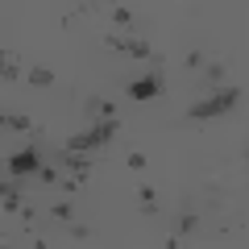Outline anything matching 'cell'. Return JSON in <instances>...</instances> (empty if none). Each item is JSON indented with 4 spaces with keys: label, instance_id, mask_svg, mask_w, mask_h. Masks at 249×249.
I'll return each mask as SVG.
<instances>
[{
    "label": "cell",
    "instance_id": "6da1fadb",
    "mask_svg": "<svg viewBox=\"0 0 249 249\" xmlns=\"http://www.w3.org/2000/svg\"><path fill=\"white\" fill-rule=\"evenodd\" d=\"M241 96H245L241 88H216L208 100H196V104L187 108V121H212V116H224V112H232V108L241 104Z\"/></svg>",
    "mask_w": 249,
    "mask_h": 249
},
{
    "label": "cell",
    "instance_id": "7a4b0ae2",
    "mask_svg": "<svg viewBox=\"0 0 249 249\" xmlns=\"http://www.w3.org/2000/svg\"><path fill=\"white\" fill-rule=\"evenodd\" d=\"M116 133H121V121H100V124H91V129H83V133H71L67 137V150L88 154V150H96V145H108Z\"/></svg>",
    "mask_w": 249,
    "mask_h": 249
},
{
    "label": "cell",
    "instance_id": "3957f363",
    "mask_svg": "<svg viewBox=\"0 0 249 249\" xmlns=\"http://www.w3.org/2000/svg\"><path fill=\"white\" fill-rule=\"evenodd\" d=\"M124 96L129 100H158L162 96V79L158 75H142V79H133L129 88H124Z\"/></svg>",
    "mask_w": 249,
    "mask_h": 249
},
{
    "label": "cell",
    "instance_id": "277c9868",
    "mask_svg": "<svg viewBox=\"0 0 249 249\" xmlns=\"http://www.w3.org/2000/svg\"><path fill=\"white\" fill-rule=\"evenodd\" d=\"M37 166H42L37 150H21V154H13V158H9V175H13V178H25V175H34Z\"/></svg>",
    "mask_w": 249,
    "mask_h": 249
},
{
    "label": "cell",
    "instance_id": "5b68a950",
    "mask_svg": "<svg viewBox=\"0 0 249 249\" xmlns=\"http://www.w3.org/2000/svg\"><path fill=\"white\" fill-rule=\"evenodd\" d=\"M62 166L71 170V178H79V183H88V178H91V170H96L88 158H83V154H75V150H67V154H62Z\"/></svg>",
    "mask_w": 249,
    "mask_h": 249
},
{
    "label": "cell",
    "instance_id": "8992f818",
    "mask_svg": "<svg viewBox=\"0 0 249 249\" xmlns=\"http://www.w3.org/2000/svg\"><path fill=\"white\" fill-rule=\"evenodd\" d=\"M4 129H13V133H34L37 124L29 121V116H21V112H9L4 116Z\"/></svg>",
    "mask_w": 249,
    "mask_h": 249
},
{
    "label": "cell",
    "instance_id": "52a82bcc",
    "mask_svg": "<svg viewBox=\"0 0 249 249\" xmlns=\"http://www.w3.org/2000/svg\"><path fill=\"white\" fill-rule=\"evenodd\" d=\"M88 108L100 116V121H116V104L112 100H88Z\"/></svg>",
    "mask_w": 249,
    "mask_h": 249
},
{
    "label": "cell",
    "instance_id": "ba28073f",
    "mask_svg": "<svg viewBox=\"0 0 249 249\" xmlns=\"http://www.w3.org/2000/svg\"><path fill=\"white\" fill-rule=\"evenodd\" d=\"M137 208H142V212H158V191H154V187H142V191H137Z\"/></svg>",
    "mask_w": 249,
    "mask_h": 249
},
{
    "label": "cell",
    "instance_id": "9c48e42d",
    "mask_svg": "<svg viewBox=\"0 0 249 249\" xmlns=\"http://www.w3.org/2000/svg\"><path fill=\"white\" fill-rule=\"evenodd\" d=\"M124 54H133V58H154L150 42H142V37H129V42H124Z\"/></svg>",
    "mask_w": 249,
    "mask_h": 249
},
{
    "label": "cell",
    "instance_id": "30bf717a",
    "mask_svg": "<svg viewBox=\"0 0 249 249\" xmlns=\"http://www.w3.org/2000/svg\"><path fill=\"white\" fill-rule=\"evenodd\" d=\"M29 83H34V88H50L54 71H50V67H34V71H29Z\"/></svg>",
    "mask_w": 249,
    "mask_h": 249
},
{
    "label": "cell",
    "instance_id": "8fae6325",
    "mask_svg": "<svg viewBox=\"0 0 249 249\" xmlns=\"http://www.w3.org/2000/svg\"><path fill=\"white\" fill-rule=\"evenodd\" d=\"M50 216H54V220H67V224H71V220H75V204H71V199H62V204L50 208Z\"/></svg>",
    "mask_w": 249,
    "mask_h": 249
},
{
    "label": "cell",
    "instance_id": "7c38bea8",
    "mask_svg": "<svg viewBox=\"0 0 249 249\" xmlns=\"http://www.w3.org/2000/svg\"><path fill=\"white\" fill-rule=\"evenodd\" d=\"M0 75H4V79H17V75H21V58H17V54H4V67H0Z\"/></svg>",
    "mask_w": 249,
    "mask_h": 249
},
{
    "label": "cell",
    "instance_id": "4fadbf2b",
    "mask_svg": "<svg viewBox=\"0 0 249 249\" xmlns=\"http://www.w3.org/2000/svg\"><path fill=\"white\" fill-rule=\"evenodd\" d=\"M21 204H25V196H21V191H13V187H4V212H17Z\"/></svg>",
    "mask_w": 249,
    "mask_h": 249
},
{
    "label": "cell",
    "instance_id": "5bb4252c",
    "mask_svg": "<svg viewBox=\"0 0 249 249\" xmlns=\"http://www.w3.org/2000/svg\"><path fill=\"white\" fill-rule=\"evenodd\" d=\"M224 75H229V67H224V62H208V83H224Z\"/></svg>",
    "mask_w": 249,
    "mask_h": 249
},
{
    "label": "cell",
    "instance_id": "9a60e30c",
    "mask_svg": "<svg viewBox=\"0 0 249 249\" xmlns=\"http://www.w3.org/2000/svg\"><path fill=\"white\" fill-rule=\"evenodd\" d=\"M112 21H116V25H133V9L116 4V9H112Z\"/></svg>",
    "mask_w": 249,
    "mask_h": 249
},
{
    "label": "cell",
    "instance_id": "2e32d148",
    "mask_svg": "<svg viewBox=\"0 0 249 249\" xmlns=\"http://www.w3.org/2000/svg\"><path fill=\"white\" fill-rule=\"evenodd\" d=\"M67 237H71V241H88V237H91V229H88V224H75V220H71Z\"/></svg>",
    "mask_w": 249,
    "mask_h": 249
},
{
    "label": "cell",
    "instance_id": "e0dca14e",
    "mask_svg": "<svg viewBox=\"0 0 249 249\" xmlns=\"http://www.w3.org/2000/svg\"><path fill=\"white\" fill-rule=\"evenodd\" d=\"M196 212H183V216H178V232H183V237H187V232H191V229H196Z\"/></svg>",
    "mask_w": 249,
    "mask_h": 249
},
{
    "label": "cell",
    "instance_id": "ac0fdd59",
    "mask_svg": "<svg viewBox=\"0 0 249 249\" xmlns=\"http://www.w3.org/2000/svg\"><path fill=\"white\" fill-rule=\"evenodd\" d=\"M129 170H145V154H142V150L129 154Z\"/></svg>",
    "mask_w": 249,
    "mask_h": 249
},
{
    "label": "cell",
    "instance_id": "d6986e66",
    "mask_svg": "<svg viewBox=\"0 0 249 249\" xmlns=\"http://www.w3.org/2000/svg\"><path fill=\"white\" fill-rule=\"evenodd\" d=\"M37 175H42V183H58V170H54V166H42Z\"/></svg>",
    "mask_w": 249,
    "mask_h": 249
},
{
    "label": "cell",
    "instance_id": "ffe728a7",
    "mask_svg": "<svg viewBox=\"0 0 249 249\" xmlns=\"http://www.w3.org/2000/svg\"><path fill=\"white\" fill-rule=\"evenodd\" d=\"M199 62H204V54H199V50H191V54H187V71H196Z\"/></svg>",
    "mask_w": 249,
    "mask_h": 249
},
{
    "label": "cell",
    "instance_id": "44dd1931",
    "mask_svg": "<svg viewBox=\"0 0 249 249\" xmlns=\"http://www.w3.org/2000/svg\"><path fill=\"white\" fill-rule=\"evenodd\" d=\"M245 166H249V150H245Z\"/></svg>",
    "mask_w": 249,
    "mask_h": 249
}]
</instances>
